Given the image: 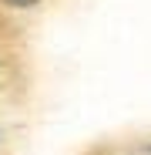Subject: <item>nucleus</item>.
Returning a JSON list of instances; mask_svg holds the SVG:
<instances>
[{
  "label": "nucleus",
  "mask_w": 151,
  "mask_h": 155,
  "mask_svg": "<svg viewBox=\"0 0 151 155\" xmlns=\"http://www.w3.org/2000/svg\"><path fill=\"white\" fill-rule=\"evenodd\" d=\"M4 4H7V7H17V10H24V7H34L37 0H4Z\"/></svg>",
  "instance_id": "f257e3e1"
}]
</instances>
